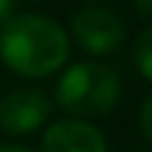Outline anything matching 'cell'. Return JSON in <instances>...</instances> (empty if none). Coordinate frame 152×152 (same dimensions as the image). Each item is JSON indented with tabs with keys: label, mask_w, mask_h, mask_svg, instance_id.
<instances>
[{
	"label": "cell",
	"mask_w": 152,
	"mask_h": 152,
	"mask_svg": "<svg viewBox=\"0 0 152 152\" xmlns=\"http://www.w3.org/2000/svg\"><path fill=\"white\" fill-rule=\"evenodd\" d=\"M0 152H34V149L20 147V144H0Z\"/></svg>",
	"instance_id": "30bf717a"
},
{
	"label": "cell",
	"mask_w": 152,
	"mask_h": 152,
	"mask_svg": "<svg viewBox=\"0 0 152 152\" xmlns=\"http://www.w3.org/2000/svg\"><path fill=\"white\" fill-rule=\"evenodd\" d=\"M0 93H3V85H0Z\"/></svg>",
	"instance_id": "4fadbf2b"
},
{
	"label": "cell",
	"mask_w": 152,
	"mask_h": 152,
	"mask_svg": "<svg viewBox=\"0 0 152 152\" xmlns=\"http://www.w3.org/2000/svg\"><path fill=\"white\" fill-rule=\"evenodd\" d=\"M39 152H110V149L104 132L93 121L65 115L45 127Z\"/></svg>",
	"instance_id": "5b68a950"
},
{
	"label": "cell",
	"mask_w": 152,
	"mask_h": 152,
	"mask_svg": "<svg viewBox=\"0 0 152 152\" xmlns=\"http://www.w3.org/2000/svg\"><path fill=\"white\" fill-rule=\"evenodd\" d=\"M54 99L39 87H17L0 96V132L9 138H23L37 132L51 118Z\"/></svg>",
	"instance_id": "277c9868"
},
{
	"label": "cell",
	"mask_w": 152,
	"mask_h": 152,
	"mask_svg": "<svg viewBox=\"0 0 152 152\" xmlns=\"http://www.w3.org/2000/svg\"><path fill=\"white\" fill-rule=\"evenodd\" d=\"M26 3H31V0H26Z\"/></svg>",
	"instance_id": "5bb4252c"
},
{
	"label": "cell",
	"mask_w": 152,
	"mask_h": 152,
	"mask_svg": "<svg viewBox=\"0 0 152 152\" xmlns=\"http://www.w3.org/2000/svg\"><path fill=\"white\" fill-rule=\"evenodd\" d=\"M54 107L65 110L71 118H102L113 113L121 99V79L110 65L99 59H85L62 68L54 85Z\"/></svg>",
	"instance_id": "7a4b0ae2"
},
{
	"label": "cell",
	"mask_w": 152,
	"mask_h": 152,
	"mask_svg": "<svg viewBox=\"0 0 152 152\" xmlns=\"http://www.w3.org/2000/svg\"><path fill=\"white\" fill-rule=\"evenodd\" d=\"M85 3H107V0H85Z\"/></svg>",
	"instance_id": "8fae6325"
},
{
	"label": "cell",
	"mask_w": 152,
	"mask_h": 152,
	"mask_svg": "<svg viewBox=\"0 0 152 152\" xmlns=\"http://www.w3.org/2000/svg\"><path fill=\"white\" fill-rule=\"evenodd\" d=\"M14 3L17 0H0V26H6L14 17Z\"/></svg>",
	"instance_id": "ba28073f"
},
{
	"label": "cell",
	"mask_w": 152,
	"mask_h": 152,
	"mask_svg": "<svg viewBox=\"0 0 152 152\" xmlns=\"http://www.w3.org/2000/svg\"><path fill=\"white\" fill-rule=\"evenodd\" d=\"M135 152H152V149H135Z\"/></svg>",
	"instance_id": "7c38bea8"
},
{
	"label": "cell",
	"mask_w": 152,
	"mask_h": 152,
	"mask_svg": "<svg viewBox=\"0 0 152 152\" xmlns=\"http://www.w3.org/2000/svg\"><path fill=\"white\" fill-rule=\"evenodd\" d=\"M132 62H135L138 73L147 82H152V26L144 28L132 42Z\"/></svg>",
	"instance_id": "8992f818"
},
{
	"label": "cell",
	"mask_w": 152,
	"mask_h": 152,
	"mask_svg": "<svg viewBox=\"0 0 152 152\" xmlns=\"http://www.w3.org/2000/svg\"><path fill=\"white\" fill-rule=\"evenodd\" d=\"M132 9H135L144 20H152V0H132Z\"/></svg>",
	"instance_id": "9c48e42d"
},
{
	"label": "cell",
	"mask_w": 152,
	"mask_h": 152,
	"mask_svg": "<svg viewBox=\"0 0 152 152\" xmlns=\"http://www.w3.org/2000/svg\"><path fill=\"white\" fill-rule=\"evenodd\" d=\"M71 37L82 51L93 56H104L118 51L127 42V26L115 11L104 9V6H87L73 14Z\"/></svg>",
	"instance_id": "3957f363"
},
{
	"label": "cell",
	"mask_w": 152,
	"mask_h": 152,
	"mask_svg": "<svg viewBox=\"0 0 152 152\" xmlns=\"http://www.w3.org/2000/svg\"><path fill=\"white\" fill-rule=\"evenodd\" d=\"M71 37L48 14H14L0 26V59L23 79H45L65 68Z\"/></svg>",
	"instance_id": "6da1fadb"
},
{
	"label": "cell",
	"mask_w": 152,
	"mask_h": 152,
	"mask_svg": "<svg viewBox=\"0 0 152 152\" xmlns=\"http://www.w3.org/2000/svg\"><path fill=\"white\" fill-rule=\"evenodd\" d=\"M138 130H141V135L152 144V93L141 102V110H138Z\"/></svg>",
	"instance_id": "52a82bcc"
}]
</instances>
